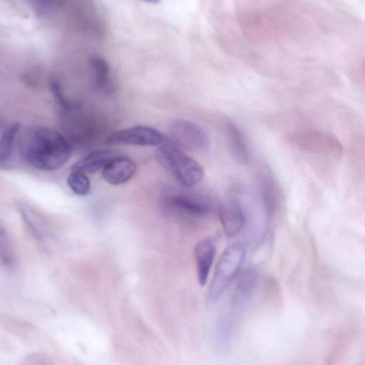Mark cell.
Segmentation results:
<instances>
[{"mask_svg":"<svg viewBox=\"0 0 365 365\" xmlns=\"http://www.w3.org/2000/svg\"><path fill=\"white\" fill-rule=\"evenodd\" d=\"M170 133L178 145L188 150L203 152L210 146L209 136L205 130L192 120H175L170 125Z\"/></svg>","mask_w":365,"mask_h":365,"instance_id":"4","label":"cell"},{"mask_svg":"<svg viewBox=\"0 0 365 365\" xmlns=\"http://www.w3.org/2000/svg\"><path fill=\"white\" fill-rule=\"evenodd\" d=\"M256 281V273L253 269H248L242 276L238 284L239 297L246 298L252 292Z\"/></svg>","mask_w":365,"mask_h":365,"instance_id":"16","label":"cell"},{"mask_svg":"<svg viewBox=\"0 0 365 365\" xmlns=\"http://www.w3.org/2000/svg\"><path fill=\"white\" fill-rule=\"evenodd\" d=\"M194 255L198 283L204 286L215 255L213 242L210 238L200 240L195 247Z\"/></svg>","mask_w":365,"mask_h":365,"instance_id":"9","label":"cell"},{"mask_svg":"<svg viewBox=\"0 0 365 365\" xmlns=\"http://www.w3.org/2000/svg\"><path fill=\"white\" fill-rule=\"evenodd\" d=\"M165 202L178 210L195 216L207 214L211 207L209 196L201 193H170L166 196Z\"/></svg>","mask_w":365,"mask_h":365,"instance_id":"6","label":"cell"},{"mask_svg":"<svg viewBox=\"0 0 365 365\" xmlns=\"http://www.w3.org/2000/svg\"><path fill=\"white\" fill-rule=\"evenodd\" d=\"M0 257L7 267H14L15 257L9 233L4 228L0 229Z\"/></svg>","mask_w":365,"mask_h":365,"instance_id":"15","label":"cell"},{"mask_svg":"<svg viewBox=\"0 0 365 365\" xmlns=\"http://www.w3.org/2000/svg\"><path fill=\"white\" fill-rule=\"evenodd\" d=\"M20 212L22 218L24 219L26 225L29 229V232L31 233V235L36 239L41 238V234L37 229V227L35 226L34 223L30 219L29 216L28 215L26 211L24 210V207L20 208Z\"/></svg>","mask_w":365,"mask_h":365,"instance_id":"18","label":"cell"},{"mask_svg":"<svg viewBox=\"0 0 365 365\" xmlns=\"http://www.w3.org/2000/svg\"><path fill=\"white\" fill-rule=\"evenodd\" d=\"M229 144L233 155L241 163H247L249 159V153L245 138L232 123H228L226 128Z\"/></svg>","mask_w":365,"mask_h":365,"instance_id":"11","label":"cell"},{"mask_svg":"<svg viewBox=\"0 0 365 365\" xmlns=\"http://www.w3.org/2000/svg\"><path fill=\"white\" fill-rule=\"evenodd\" d=\"M245 256V249L240 243L231 245L223 251L215 266L208 289V303H215L221 297L238 273Z\"/></svg>","mask_w":365,"mask_h":365,"instance_id":"3","label":"cell"},{"mask_svg":"<svg viewBox=\"0 0 365 365\" xmlns=\"http://www.w3.org/2000/svg\"><path fill=\"white\" fill-rule=\"evenodd\" d=\"M164 140L163 134L157 129L145 125H136L111 133L106 143L111 145H129L155 146Z\"/></svg>","mask_w":365,"mask_h":365,"instance_id":"5","label":"cell"},{"mask_svg":"<svg viewBox=\"0 0 365 365\" xmlns=\"http://www.w3.org/2000/svg\"><path fill=\"white\" fill-rule=\"evenodd\" d=\"M24 363L26 364H46V362L44 361V359L41 356L36 354H33L29 355L25 359Z\"/></svg>","mask_w":365,"mask_h":365,"instance_id":"19","label":"cell"},{"mask_svg":"<svg viewBox=\"0 0 365 365\" xmlns=\"http://www.w3.org/2000/svg\"><path fill=\"white\" fill-rule=\"evenodd\" d=\"M35 12L40 16L45 15L51 6L53 0H29Z\"/></svg>","mask_w":365,"mask_h":365,"instance_id":"17","label":"cell"},{"mask_svg":"<svg viewBox=\"0 0 365 365\" xmlns=\"http://www.w3.org/2000/svg\"><path fill=\"white\" fill-rule=\"evenodd\" d=\"M24 150L28 162L43 170L61 168L71 155V148L64 136L46 127L35 129L29 135Z\"/></svg>","mask_w":365,"mask_h":365,"instance_id":"1","label":"cell"},{"mask_svg":"<svg viewBox=\"0 0 365 365\" xmlns=\"http://www.w3.org/2000/svg\"><path fill=\"white\" fill-rule=\"evenodd\" d=\"M19 128L20 123H15L0 137V164L6 163L11 157Z\"/></svg>","mask_w":365,"mask_h":365,"instance_id":"13","label":"cell"},{"mask_svg":"<svg viewBox=\"0 0 365 365\" xmlns=\"http://www.w3.org/2000/svg\"><path fill=\"white\" fill-rule=\"evenodd\" d=\"M67 184L71 190L78 195H87L91 189L89 178L86 173L72 171L67 178Z\"/></svg>","mask_w":365,"mask_h":365,"instance_id":"14","label":"cell"},{"mask_svg":"<svg viewBox=\"0 0 365 365\" xmlns=\"http://www.w3.org/2000/svg\"><path fill=\"white\" fill-rule=\"evenodd\" d=\"M220 220L227 237L238 234L245 223V215L242 205L236 199H230L219 208Z\"/></svg>","mask_w":365,"mask_h":365,"instance_id":"7","label":"cell"},{"mask_svg":"<svg viewBox=\"0 0 365 365\" xmlns=\"http://www.w3.org/2000/svg\"><path fill=\"white\" fill-rule=\"evenodd\" d=\"M120 155L111 150L92 151L74 163L71 168L72 171L86 174L93 173L103 168L108 162Z\"/></svg>","mask_w":365,"mask_h":365,"instance_id":"10","label":"cell"},{"mask_svg":"<svg viewBox=\"0 0 365 365\" xmlns=\"http://www.w3.org/2000/svg\"><path fill=\"white\" fill-rule=\"evenodd\" d=\"M146 2L152 3V4H158L160 0H142Z\"/></svg>","mask_w":365,"mask_h":365,"instance_id":"20","label":"cell"},{"mask_svg":"<svg viewBox=\"0 0 365 365\" xmlns=\"http://www.w3.org/2000/svg\"><path fill=\"white\" fill-rule=\"evenodd\" d=\"M136 169L134 161L120 155L102 168L101 175L109 184L118 185L128 182L134 175Z\"/></svg>","mask_w":365,"mask_h":365,"instance_id":"8","label":"cell"},{"mask_svg":"<svg viewBox=\"0 0 365 365\" xmlns=\"http://www.w3.org/2000/svg\"><path fill=\"white\" fill-rule=\"evenodd\" d=\"M158 163L181 185L190 187L203 178L202 166L192 158L172 144H163L155 153Z\"/></svg>","mask_w":365,"mask_h":365,"instance_id":"2","label":"cell"},{"mask_svg":"<svg viewBox=\"0 0 365 365\" xmlns=\"http://www.w3.org/2000/svg\"><path fill=\"white\" fill-rule=\"evenodd\" d=\"M95 73V84L98 89L104 93L110 92L109 66L101 57L94 56L91 60Z\"/></svg>","mask_w":365,"mask_h":365,"instance_id":"12","label":"cell"}]
</instances>
